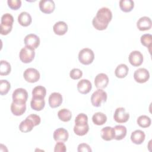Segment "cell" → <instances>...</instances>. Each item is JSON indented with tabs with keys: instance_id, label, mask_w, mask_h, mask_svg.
<instances>
[{
	"instance_id": "cell-1",
	"label": "cell",
	"mask_w": 152,
	"mask_h": 152,
	"mask_svg": "<svg viewBox=\"0 0 152 152\" xmlns=\"http://www.w3.org/2000/svg\"><path fill=\"white\" fill-rule=\"evenodd\" d=\"M112 18V12L107 7H102L97 11L96 15L93 18L92 24L96 30H104L107 27Z\"/></svg>"
},
{
	"instance_id": "cell-2",
	"label": "cell",
	"mask_w": 152,
	"mask_h": 152,
	"mask_svg": "<svg viewBox=\"0 0 152 152\" xmlns=\"http://www.w3.org/2000/svg\"><path fill=\"white\" fill-rule=\"evenodd\" d=\"M107 98V94L106 91L102 89H97L93 92L91 96V102L93 106L100 107L102 102H106Z\"/></svg>"
},
{
	"instance_id": "cell-3",
	"label": "cell",
	"mask_w": 152,
	"mask_h": 152,
	"mask_svg": "<svg viewBox=\"0 0 152 152\" xmlns=\"http://www.w3.org/2000/svg\"><path fill=\"white\" fill-rule=\"evenodd\" d=\"M35 51L34 49L30 46H25L23 48L19 53L20 61L25 64L31 62L34 58Z\"/></svg>"
},
{
	"instance_id": "cell-4",
	"label": "cell",
	"mask_w": 152,
	"mask_h": 152,
	"mask_svg": "<svg viewBox=\"0 0 152 152\" xmlns=\"http://www.w3.org/2000/svg\"><path fill=\"white\" fill-rule=\"evenodd\" d=\"M94 59V52L89 48H84L79 52L78 60L83 65H87L91 64Z\"/></svg>"
},
{
	"instance_id": "cell-5",
	"label": "cell",
	"mask_w": 152,
	"mask_h": 152,
	"mask_svg": "<svg viewBox=\"0 0 152 152\" xmlns=\"http://www.w3.org/2000/svg\"><path fill=\"white\" fill-rule=\"evenodd\" d=\"M12 102L18 103H26L28 98L27 91L23 88L15 89L12 94Z\"/></svg>"
},
{
	"instance_id": "cell-6",
	"label": "cell",
	"mask_w": 152,
	"mask_h": 152,
	"mask_svg": "<svg viewBox=\"0 0 152 152\" xmlns=\"http://www.w3.org/2000/svg\"><path fill=\"white\" fill-rule=\"evenodd\" d=\"M23 77L26 81L30 83H33L37 82L40 79V75L39 72L36 69L33 68H28L24 71Z\"/></svg>"
},
{
	"instance_id": "cell-7",
	"label": "cell",
	"mask_w": 152,
	"mask_h": 152,
	"mask_svg": "<svg viewBox=\"0 0 152 152\" xmlns=\"http://www.w3.org/2000/svg\"><path fill=\"white\" fill-rule=\"evenodd\" d=\"M150 78L148 71L144 68H140L135 70L134 73V78L138 83H144L147 82Z\"/></svg>"
},
{
	"instance_id": "cell-8",
	"label": "cell",
	"mask_w": 152,
	"mask_h": 152,
	"mask_svg": "<svg viewBox=\"0 0 152 152\" xmlns=\"http://www.w3.org/2000/svg\"><path fill=\"white\" fill-rule=\"evenodd\" d=\"M129 118V114L126 112L125 108L121 107L116 109L113 115V119L117 123L121 124L126 122Z\"/></svg>"
},
{
	"instance_id": "cell-9",
	"label": "cell",
	"mask_w": 152,
	"mask_h": 152,
	"mask_svg": "<svg viewBox=\"0 0 152 152\" xmlns=\"http://www.w3.org/2000/svg\"><path fill=\"white\" fill-rule=\"evenodd\" d=\"M143 55L138 50L132 51L128 56L129 63L134 66H139L143 62Z\"/></svg>"
},
{
	"instance_id": "cell-10",
	"label": "cell",
	"mask_w": 152,
	"mask_h": 152,
	"mask_svg": "<svg viewBox=\"0 0 152 152\" xmlns=\"http://www.w3.org/2000/svg\"><path fill=\"white\" fill-rule=\"evenodd\" d=\"M40 11L45 14H50L53 12L55 4L52 0H41L39 4Z\"/></svg>"
},
{
	"instance_id": "cell-11",
	"label": "cell",
	"mask_w": 152,
	"mask_h": 152,
	"mask_svg": "<svg viewBox=\"0 0 152 152\" xmlns=\"http://www.w3.org/2000/svg\"><path fill=\"white\" fill-rule=\"evenodd\" d=\"M108 83V76L104 73L98 74L94 78V84L96 87L98 89H103L106 88Z\"/></svg>"
},
{
	"instance_id": "cell-12",
	"label": "cell",
	"mask_w": 152,
	"mask_h": 152,
	"mask_svg": "<svg viewBox=\"0 0 152 152\" xmlns=\"http://www.w3.org/2000/svg\"><path fill=\"white\" fill-rule=\"evenodd\" d=\"M40 42V38L34 34H28L26 36L24 39L25 46H30L34 49L38 48Z\"/></svg>"
},
{
	"instance_id": "cell-13",
	"label": "cell",
	"mask_w": 152,
	"mask_h": 152,
	"mask_svg": "<svg viewBox=\"0 0 152 152\" xmlns=\"http://www.w3.org/2000/svg\"><path fill=\"white\" fill-rule=\"evenodd\" d=\"M152 22L150 17L144 16L138 19L137 22V27L140 31L148 30L151 28Z\"/></svg>"
},
{
	"instance_id": "cell-14",
	"label": "cell",
	"mask_w": 152,
	"mask_h": 152,
	"mask_svg": "<svg viewBox=\"0 0 152 152\" xmlns=\"http://www.w3.org/2000/svg\"><path fill=\"white\" fill-rule=\"evenodd\" d=\"M77 88L79 93L83 94H86L91 91L92 84L88 80L82 79L77 83Z\"/></svg>"
},
{
	"instance_id": "cell-15",
	"label": "cell",
	"mask_w": 152,
	"mask_h": 152,
	"mask_svg": "<svg viewBox=\"0 0 152 152\" xmlns=\"http://www.w3.org/2000/svg\"><path fill=\"white\" fill-rule=\"evenodd\" d=\"M49 104L52 108H56L61 106L62 103V96L61 94L58 92L51 93L48 99Z\"/></svg>"
},
{
	"instance_id": "cell-16",
	"label": "cell",
	"mask_w": 152,
	"mask_h": 152,
	"mask_svg": "<svg viewBox=\"0 0 152 152\" xmlns=\"http://www.w3.org/2000/svg\"><path fill=\"white\" fill-rule=\"evenodd\" d=\"M53 137L56 141H66L69 137V134L66 129L64 128H59L55 130Z\"/></svg>"
},
{
	"instance_id": "cell-17",
	"label": "cell",
	"mask_w": 152,
	"mask_h": 152,
	"mask_svg": "<svg viewBox=\"0 0 152 152\" xmlns=\"http://www.w3.org/2000/svg\"><path fill=\"white\" fill-rule=\"evenodd\" d=\"M26 104L18 103L12 102L11 104V111L15 116H21L26 112Z\"/></svg>"
},
{
	"instance_id": "cell-18",
	"label": "cell",
	"mask_w": 152,
	"mask_h": 152,
	"mask_svg": "<svg viewBox=\"0 0 152 152\" xmlns=\"http://www.w3.org/2000/svg\"><path fill=\"white\" fill-rule=\"evenodd\" d=\"M145 138V133L140 130V129H137L134 131V132H132L131 135V141L137 145H140L141 144Z\"/></svg>"
},
{
	"instance_id": "cell-19",
	"label": "cell",
	"mask_w": 152,
	"mask_h": 152,
	"mask_svg": "<svg viewBox=\"0 0 152 152\" xmlns=\"http://www.w3.org/2000/svg\"><path fill=\"white\" fill-rule=\"evenodd\" d=\"M53 30L54 33L59 36L64 35L68 31L67 24L62 21L56 22L53 26Z\"/></svg>"
},
{
	"instance_id": "cell-20",
	"label": "cell",
	"mask_w": 152,
	"mask_h": 152,
	"mask_svg": "<svg viewBox=\"0 0 152 152\" xmlns=\"http://www.w3.org/2000/svg\"><path fill=\"white\" fill-rule=\"evenodd\" d=\"M113 128L114 139L119 141L124 139L126 135V128L124 125H116Z\"/></svg>"
},
{
	"instance_id": "cell-21",
	"label": "cell",
	"mask_w": 152,
	"mask_h": 152,
	"mask_svg": "<svg viewBox=\"0 0 152 152\" xmlns=\"http://www.w3.org/2000/svg\"><path fill=\"white\" fill-rule=\"evenodd\" d=\"M32 21V18L29 13L26 11L21 12L18 16V22L23 27L28 26Z\"/></svg>"
},
{
	"instance_id": "cell-22",
	"label": "cell",
	"mask_w": 152,
	"mask_h": 152,
	"mask_svg": "<svg viewBox=\"0 0 152 152\" xmlns=\"http://www.w3.org/2000/svg\"><path fill=\"white\" fill-rule=\"evenodd\" d=\"M102 138L104 141H111L114 139L113 128L111 126H106L103 128L100 131Z\"/></svg>"
},
{
	"instance_id": "cell-23",
	"label": "cell",
	"mask_w": 152,
	"mask_h": 152,
	"mask_svg": "<svg viewBox=\"0 0 152 152\" xmlns=\"http://www.w3.org/2000/svg\"><path fill=\"white\" fill-rule=\"evenodd\" d=\"M30 106L32 109L36 111H40L45 107V101L44 99L32 97L30 102Z\"/></svg>"
},
{
	"instance_id": "cell-24",
	"label": "cell",
	"mask_w": 152,
	"mask_h": 152,
	"mask_svg": "<svg viewBox=\"0 0 152 152\" xmlns=\"http://www.w3.org/2000/svg\"><path fill=\"white\" fill-rule=\"evenodd\" d=\"M35 126L33 124V122L29 119L28 118H26L24 120L21 122V123L19 125V129L22 132H30L33 127Z\"/></svg>"
},
{
	"instance_id": "cell-25",
	"label": "cell",
	"mask_w": 152,
	"mask_h": 152,
	"mask_svg": "<svg viewBox=\"0 0 152 152\" xmlns=\"http://www.w3.org/2000/svg\"><path fill=\"white\" fill-rule=\"evenodd\" d=\"M129 68L126 64H121L117 66L115 70V74L119 78H125L128 74Z\"/></svg>"
},
{
	"instance_id": "cell-26",
	"label": "cell",
	"mask_w": 152,
	"mask_h": 152,
	"mask_svg": "<svg viewBox=\"0 0 152 152\" xmlns=\"http://www.w3.org/2000/svg\"><path fill=\"white\" fill-rule=\"evenodd\" d=\"M92 121L96 125H102L107 121V116L102 112H96L92 116Z\"/></svg>"
},
{
	"instance_id": "cell-27",
	"label": "cell",
	"mask_w": 152,
	"mask_h": 152,
	"mask_svg": "<svg viewBox=\"0 0 152 152\" xmlns=\"http://www.w3.org/2000/svg\"><path fill=\"white\" fill-rule=\"evenodd\" d=\"M119 7L125 12H131L134 7V2L132 0H121L119 1Z\"/></svg>"
},
{
	"instance_id": "cell-28",
	"label": "cell",
	"mask_w": 152,
	"mask_h": 152,
	"mask_svg": "<svg viewBox=\"0 0 152 152\" xmlns=\"http://www.w3.org/2000/svg\"><path fill=\"white\" fill-rule=\"evenodd\" d=\"M46 94V89L42 86L35 87L32 91V97L44 99Z\"/></svg>"
},
{
	"instance_id": "cell-29",
	"label": "cell",
	"mask_w": 152,
	"mask_h": 152,
	"mask_svg": "<svg viewBox=\"0 0 152 152\" xmlns=\"http://www.w3.org/2000/svg\"><path fill=\"white\" fill-rule=\"evenodd\" d=\"M74 133L78 136H83L88 132L89 126L88 124H81V125H75L74 126Z\"/></svg>"
},
{
	"instance_id": "cell-30",
	"label": "cell",
	"mask_w": 152,
	"mask_h": 152,
	"mask_svg": "<svg viewBox=\"0 0 152 152\" xmlns=\"http://www.w3.org/2000/svg\"><path fill=\"white\" fill-rule=\"evenodd\" d=\"M58 116L61 121L66 122L71 120L72 118V113L69 110L64 108L58 111Z\"/></svg>"
},
{
	"instance_id": "cell-31",
	"label": "cell",
	"mask_w": 152,
	"mask_h": 152,
	"mask_svg": "<svg viewBox=\"0 0 152 152\" xmlns=\"http://www.w3.org/2000/svg\"><path fill=\"white\" fill-rule=\"evenodd\" d=\"M137 124L141 128H148L151 125V121L150 117L146 115L140 116L137 120Z\"/></svg>"
},
{
	"instance_id": "cell-32",
	"label": "cell",
	"mask_w": 152,
	"mask_h": 152,
	"mask_svg": "<svg viewBox=\"0 0 152 152\" xmlns=\"http://www.w3.org/2000/svg\"><path fill=\"white\" fill-rule=\"evenodd\" d=\"M11 71V66L9 62L7 61L1 60L0 65V75H7Z\"/></svg>"
},
{
	"instance_id": "cell-33",
	"label": "cell",
	"mask_w": 152,
	"mask_h": 152,
	"mask_svg": "<svg viewBox=\"0 0 152 152\" xmlns=\"http://www.w3.org/2000/svg\"><path fill=\"white\" fill-rule=\"evenodd\" d=\"M14 23V17L10 13H5L2 15L1 19V24L8 26H12Z\"/></svg>"
},
{
	"instance_id": "cell-34",
	"label": "cell",
	"mask_w": 152,
	"mask_h": 152,
	"mask_svg": "<svg viewBox=\"0 0 152 152\" xmlns=\"http://www.w3.org/2000/svg\"><path fill=\"white\" fill-rule=\"evenodd\" d=\"M11 88V84L9 81L6 80H1L0 81V94L1 96L7 94Z\"/></svg>"
},
{
	"instance_id": "cell-35",
	"label": "cell",
	"mask_w": 152,
	"mask_h": 152,
	"mask_svg": "<svg viewBox=\"0 0 152 152\" xmlns=\"http://www.w3.org/2000/svg\"><path fill=\"white\" fill-rule=\"evenodd\" d=\"M140 41L143 46L150 48L151 47L152 36L150 34H144L141 36Z\"/></svg>"
},
{
	"instance_id": "cell-36",
	"label": "cell",
	"mask_w": 152,
	"mask_h": 152,
	"mask_svg": "<svg viewBox=\"0 0 152 152\" xmlns=\"http://www.w3.org/2000/svg\"><path fill=\"white\" fill-rule=\"evenodd\" d=\"M88 124V117L87 116L83 113H79L75 119V125H81Z\"/></svg>"
},
{
	"instance_id": "cell-37",
	"label": "cell",
	"mask_w": 152,
	"mask_h": 152,
	"mask_svg": "<svg viewBox=\"0 0 152 152\" xmlns=\"http://www.w3.org/2000/svg\"><path fill=\"white\" fill-rule=\"evenodd\" d=\"M83 76V72L78 68H73L69 72V77L72 80H78Z\"/></svg>"
},
{
	"instance_id": "cell-38",
	"label": "cell",
	"mask_w": 152,
	"mask_h": 152,
	"mask_svg": "<svg viewBox=\"0 0 152 152\" xmlns=\"http://www.w3.org/2000/svg\"><path fill=\"white\" fill-rule=\"evenodd\" d=\"M7 4L10 8L13 10H17L21 6V1L20 0H8Z\"/></svg>"
},
{
	"instance_id": "cell-39",
	"label": "cell",
	"mask_w": 152,
	"mask_h": 152,
	"mask_svg": "<svg viewBox=\"0 0 152 152\" xmlns=\"http://www.w3.org/2000/svg\"><path fill=\"white\" fill-rule=\"evenodd\" d=\"M66 145L62 141H58L55 145V152H65L66 151Z\"/></svg>"
},
{
	"instance_id": "cell-40",
	"label": "cell",
	"mask_w": 152,
	"mask_h": 152,
	"mask_svg": "<svg viewBox=\"0 0 152 152\" xmlns=\"http://www.w3.org/2000/svg\"><path fill=\"white\" fill-rule=\"evenodd\" d=\"M77 151L78 152H91L92 150L88 144L86 143H81L78 145Z\"/></svg>"
},
{
	"instance_id": "cell-41",
	"label": "cell",
	"mask_w": 152,
	"mask_h": 152,
	"mask_svg": "<svg viewBox=\"0 0 152 152\" xmlns=\"http://www.w3.org/2000/svg\"><path fill=\"white\" fill-rule=\"evenodd\" d=\"M27 118H28L29 119H30L33 122L34 126H37L40 124L41 119H40V117L37 115L31 114V115H28V116H27Z\"/></svg>"
},
{
	"instance_id": "cell-42",
	"label": "cell",
	"mask_w": 152,
	"mask_h": 152,
	"mask_svg": "<svg viewBox=\"0 0 152 152\" xmlns=\"http://www.w3.org/2000/svg\"><path fill=\"white\" fill-rule=\"evenodd\" d=\"M12 28V26H5L1 24L0 26V32L2 35H7L9 34Z\"/></svg>"
}]
</instances>
